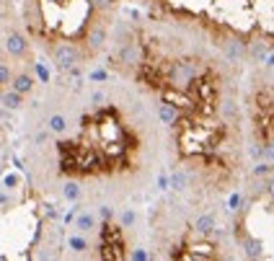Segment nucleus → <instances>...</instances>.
I'll return each mask as SVG.
<instances>
[{
    "instance_id": "nucleus-1",
    "label": "nucleus",
    "mask_w": 274,
    "mask_h": 261,
    "mask_svg": "<svg viewBox=\"0 0 274 261\" xmlns=\"http://www.w3.org/2000/svg\"><path fill=\"white\" fill-rule=\"evenodd\" d=\"M135 150V134L122 124L117 111H98L93 117H86L78 137L57 142L60 171L70 176L67 184L127 171L132 166Z\"/></svg>"
},
{
    "instance_id": "nucleus-2",
    "label": "nucleus",
    "mask_w": 274,
    "mask_h": 261,
    "mask_svg": "<svg viewBox=\"0 0 274 261\" xmlns=\"http://www.w3.org/2000/svg\"><path fill=\"white\" fill-rule=\"evenodd\" d=\"M171 261H223L220 246L210 241V235H202L191 228L189 235L179 241V246L171 251Z\"/></svg>"
},
{
    "instance_id": "nucleus-3",
    "label": "nucleus",
    "mask_w": 274,
    "mask_h": 261,
    "mask_svg": "<svg viewBox=\"0 0 274 261\" xmlns=\"http://www.w3.org/2000/svg\"><path fill=\"white\" fill-rule=\"evenodd\" d=\"M96 261H127V254H124V241L119 235L117 225H104V233H101L98 241V259Z\"/></svg>"
},
{
    "instance_id": "nucleus-4",
    "label": "nucleus",
    "mask_w": 274,
    "mask_h": 261,
    "mask_svg": "<svg viewBox=\"0 0 274 261\" xmlns=\"http://www.w3.org/2000/svg\"><path fill=\"white\" fill-rule=\"evenodd\" d=\"M52 60H54V65L60 67V70H73V67L78 65V60H81V54H78V49L73 47V44H57V47L52 49Z\"/></svg>"
},
{
    "instance_id": "nucleus-5",
    "label": "nucleus",
    "mask_w": 274,
    "mask_h": 261,
    "mask_svg": "<svg viewBox=\"0 0 274 261\" xmlns=\"http://www.w3.org/2000/svg\"><path fill=\"white\" fill-rule=\"evenodd\" d=\"M5 49L13 54V57H26L29 54V42L21 37V34H8V39H5Z\"/></svg>"
},
{
    "instance_id": "nucleus-6",
    "label": "nucleus",
    "mask_w": 274,
    "mask_h": 261,
    "mask_svg": "<svg viewBox=\"0 0 274 261\" xmlns=\"http://www.w3.org/2000/svg\"><path fill=\"white\" fill-rule=\"evenodd\" d=\"M34 88V81H31V75H26V73H21V75H16L13 78V90L16 93H29V90Z\"/></svg>"
},
{
    "instance_id": "nucleus-7",
    "label": "nucleus",
    "mask_w": 274,
    "mask_h": 261,
    "mask_svg": "<svg viewBox=\"0 0 274 261\" xmlns=\"http://www.w3.org/2000/svg\"><path fill=\"white\" fill-rule=\"evenodd\" d=\"M119 60L127 62V65H137V62H140V49H137L135 44H130V47H124L119 52Z\"/></svg>"
},
{
    "instance_id": "nucleus-8",
    "label": "nucleus",
    "mask_w": 274,
    "mask_h": 261,
    "mask_svg": "<svg viewBox=\"0 0 274 261\" xmlns=\"http://www.w3.org/2000/svg\"><path fill=\"white\" fill-rule=\"evenodd\" d=\"M104 39H106V31L96 24L93 29H91V34H88V44H91V49H98L101 44H104Z\"/></svg>"
},
{
    "instance_id": "nucleus-9",
    "label": "nucleus",
    "mask_w": 274,
    "mask_h": 261,
    "mask_svg": "<svg viewBox=\"0 0 274 261\" xmlns=\"http://www.w3.org/2000/svg\"><path fill=\"white\" fill-rule=\"evenodd\" d=\"M49 130L57 132V134H65V132H67V119H65L62 114H54V117L49 119Z\"/></svg>"
},
{
    "instance_id": "nucleus-10",
    "label": "nucleus",
    "mask_w": 274,
    "mask_h": 261,
    "mask_svg": "<svg viewBox=\"0 0 274 261\" xmlns=\"http://www.w3.org/2000/svg\"><path fill=\"white\" fill-rule=\"evenodd\" d=\"M3 104H5V106H10V109L21 106V93H16V90H10V93H5V96H3Z\"/></svg>"
},
{
    "instance_id": "nucleus-11",
    "label": "nucleus",
    "mask_w": 274,
    "mask_h": 261,
    "mask_svg": "<svg viewBox=\"0 0 274 261\" xmlns=\"http://www.w3.org/2000/svg\"><path fill=\"white\" fill-rule=\"evenodd\" d=\"M78 228H81V230H91V228H93V218H91V215H83V218L78 220Z\"/></svg>"
},
{
    "instance_id": "nucleus-12",
    "label": "nucleus",
    "mask_w": 274,
    "mask_h": 261,
    "mask_svg": "<svg viewBox=\"0 0 274 261\" xmlns=\"http://www.w3.org/2000/svg\"><path fill=\"white\" fill-rule=\"evenodd\" d=\"M10 81V70H8V65L0 62V86H5Z\"/></svg>"
},
{
    "instance_id": "nucleus-13",
    "label": "nucleus",
    "mask_w": 274,
    "mask_h": 261,
    "mask_svg": "<svg viewBox=\"0 0 274 261\" xmlns=\"http://www.w3.org/2000/svg\"><path fill=\"white\" fill-rule=\"evenodd\" d=\"M37 73H39V78H42V81H47V78H49L47 67H44V65H39V62H37Z\"/></svg>"
},
{
    "instance_id": "nucleus-14",
    "label": "nucleus",
    "mask_w": 274,
    "mask_h": 261,
    "mask_svg": "<svg viewBox=\"0 0 274 261\" xmlns=\"http://www.w3.org/2000/svg\"><path fill=\"white\" fill-rule=\"evenodd\" d=\"M91 78H93V81H106V73H104V70H96Z\"/></svg>"
},
{
    "instance_id": "nucleus-15",
    "label": "nucleus",
    "mask_w": 274,
    "mask_h": 261,
    "mask_svg": "<svg viewBox=\"0 0 274 261\" xmlns=\"http://www.w3.org/2000/svg\"><path fill=\"white\" fill-rule=\"evenodd\" d=\"M264 62H267V67H274V52L267 54V60H264Z\"/></svg>"
},
{
    "instance_id": "nucleus-16",
    "label": "nucleus",
    "mask_w": 274,
    "mask_h": 261,
    "mask_svg": "<svg viewBox=\"0 0 274 261\" xmlns=\"http://www.w3.org/2000/svg\"><path fill=\"white\" fill-rule=\"evenodd\" d=\"M98 3L104 5V8H111V5H114V0H98Z\"/></svg>"
},
{
    "instance_id": "nucleus-17",
    "label": "nucleus",
    "mask_w": 274,
    "mask_h": 261,
    "mask_svg": "<svg viewBox=\"0 0 274 261\" xmlns=\"http://www.w3.org/2000/svg\"><path fill=\"white\" fill-rule=\"evenodd\" d=\"M0 54H3V44H0Z\"/></svg>"
},
{
    "instance_id": "nucleus-18",
    "label": "nucleus",
    "mask_w": 274,
    "mask_h": 261,
    "mask_svg": "<svg viewBox=\"0 0 274 261\" xmlns=\"http://www.w3.org/2000/svg\"><path fill=\"white\" fill-rule=\"evenodd\" d=\"M0 16H3V8H0Z\"/></svg>"
}]
</instances>
